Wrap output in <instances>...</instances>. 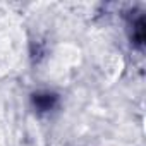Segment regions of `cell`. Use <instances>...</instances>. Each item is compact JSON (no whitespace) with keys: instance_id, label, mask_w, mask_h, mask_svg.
I'll list each match as a JSON object with an SVG mask.
<instances>
[{"instance_id":"obj_1","label":"cell","mask_w":146,"mask_h":146,"mask_svg":"<svg viewBox=\"0 0 146 146\" xmlns=\"http://www.w3.org/2000/svg\"><path fill=\"white\" fill-rule=\"evenodd\" d=\"M53 100H55V96L46 93V95H38L35 98V103H36V107L40 110H50L52 105H53Z\"/></svg>"}]
</instances>
